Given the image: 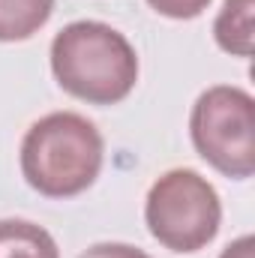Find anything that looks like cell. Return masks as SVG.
<instances>
[{
    "mask_svg": "<svg viewBox=\"0 0 255 258\" xmlns=\"http://www.w3.org/2000/svg\"><path fill=\"white\" fill-rule=\"evenodd\" d=\"M51 72L66 93L90 105H114L138 81V57L111 24L72 21L51 42Z\"/></svg>",
    "mask_w": 255,
    "mask_h": 258,
    "instance_id": "1",
    "label": "cell"
},
{
    "mask_svg": "<svg viewBox=\"0 0 255 258\" xmlns=\"http://www.w3.org/2000/svg\"><path fill=\"white\" fill-rule=\"evenodd\" d=\"M102 135L75 111L39 117L21 141V174L39 195L72 198L93 186L102 168Z\"/></svg>",
    "mask_w": 255,
    "mask_h": 258,
    "instance_id": "2",
    "label": "cell"
},
{
    "mask_svg": "<svg viewBox=\"0 0 255 258\" xmlns=\"http://www.w3.org/2000/svg\"><path fill=\"white\" fill-rule=\"evenodd\" d=\"M144 219L150 234L171 252L204 249L222 219V204L213 183L192 168L165 171L147 192Z\"/></svg>",
    "mask_w": 255,
    "mask_h": 258,
    "instance_id": "3",
    "label": "cell"
},
{
    "mask_svg": "<svg viewBox=\"0 0 255 258\" xmlns=\"http://www.w3.org/2000/svg\"><path fill=\"white\" fill-rule=\"evenodd\" d=\"M189 135L201 159L225 177H252L255 171V102L231 84L204 90L189 114Z\"/></svg>",
    "mask_w": 255,
    "mask_h": 258,
    "instance_id": "4",
    "label": "cell"
},
{
    "mask_svg": "<svg viewBox=\"0 0 255 258\" xmlns=\"http://www.w3.org/2000/svg\"><path fill=\"white\" fill-rule=\"evenodd\" d=\"M252 12L255 0H225L216 21L213 36L216 45L234 57H252Z\"/></svg>",
    "mask_w": 255,
    "mask_h": 258,
    "instance_id": "5",
    "label": "cell"
},
{
    "mask_svg": "<svg viewBox=\"0 0 255 258\" xmlns=\"http://www.w3.org/2000/svg\"><path fill=\"white\" fill-rule=\"evenodd\" d=\"M0 258H60V249L42 225L0 219Z\"/></svg>",
    "mask_w": 255,
    "mask_h": 258,
    "instance_id": "6",
    "label": "cell"
},
{
    "mask_svg": "<svg viewBox=\"0 0 255 258\" xmlns=\"http://www.w3.org/2000/svg\"><path fill=\"white\" fill-rule=\"evenodd\" d=\"M54 12V0H0V42L30 39Z\"/></svg>",
    "mask_w": 255,
    "mask_h": 258,
    "instance_id": "7",
    "label": "cell"
},
{
    "mask_svg": "<svg viewBox=\"0 0 255 258\" xmlns=\"http://www.w3.org/2000/svg\"><path fill=\"white\" fill-rule=\"evenodd\" d=\"M159 15H165V18H177V21H189V18H198L207 6H210V0H147Z\"/></svg>",
    "mask_w": 255,
    "mask_h": 258,
    "instance_id": "8",
    "label": "cell"
},
{
    "mask_svg": "<svg viewBox=\"0 0 255 258\" xmlns=\"http://www.w3.org/2000/svg\"><path fill=\"white\" fill-rule=\"evenodd\" d=\"M78 258H150L144 249H135L129 243H96Z\"/></svg>",
    "mask_w": 255,
    "mask_h": 258,
    "instance_id": "9",
    "label": "cell"
},
{
    "mask_svg": "<svg viewBox=\"0 0 255 258\" xmlns=\"http://www.w3.org/2000/svg\"><path fill=\"white\" fill-rule=\"evenodd\" d=\"M219 258H255L252 234H243V237H237L234 243H228V246L222 249V255H219Z\"/></svg>",
    "mask_w": 255,
    "mask_h": 258,
    "instance_id": "10",
    "label": "cell"
}]
</instances>
